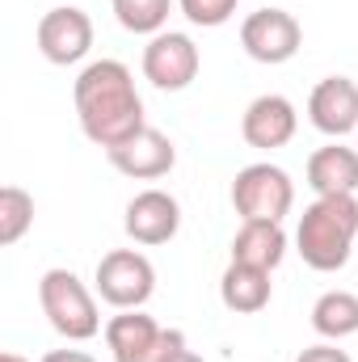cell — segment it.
Here are the masks:
<instances>
[{"label": "cell", "instance_id": "cell-10", "mask_svg": "<svg viewBox=\"0 0 358 362\" xmlns=\"http://www.w3.org/2000/svg\"><path fill=\"white\" fill-rule=\"evenodd\" d=\"M122 228H127V236H131L135 245H148V249H152V245H169L181 228L178 198L165 194V189H144V194H135V198L127 202Z\"/></svg>", "mask_w": 358, "mask_h": 362}, {"label": "cell", "instance_id": "cell-9", "mask_svg": "<svg viewBox=\"0 0 358 362\" xmlns=\"http://www.w3.org/2000/svg\"><path fill=\"white\" fill-rule=\"evenodd\" d=\"M105 156H110V165H114L122 177H139V181L165 177V173L178 165V148H173V139H169L165 131H156V127H144V131L131 135L127 144L110 148Z\"/></svg>", "mask_w": 358, "mask_h": 362}, {"label": "cell", "instance_id": "cell-14", "mask_svg": "<svg viewBox=\"0 0 358 362\" xmlns=\"http://www.w3.org/2000/svg\"><path fill=\"white\" fill-rule=\"evenodd\" d=\"M308 185L316 189V198L358 194V152L354 148H342V144L316 148L308 156Z\"/></svg>", "mask_w": 358, "mask_h": 362}, {"label": "cell", "instance_id": "cell-4", "mask_svg": "<svg viewBox=\"0 0 358 362\" xmlns=\"http://www.w3.org/2000/svg\"><path fill=\"white\" fill-rule=\"evenodd\" d=\"M232 206L245 223H282L295 206V181L278 165H245L232 181Z\"/></svg>", "mask_w": 358, "mask_h": 362}, {"label": "cell", "instance_id": "cell-20", "mask_svg": "<svg viewBox=\"0 0 358 362\" xmlns=\"http://www.w3.org/2000/svg\"><path fill=\"white\" fill-rule=\"evenodd\" d=\"M178 8L185 13V21H194L202 30H215L236 13V0H178Z\"/></svg>", "mask_w": 358, "mask_h": 362}, {"label": "cell", "instance_id": "cell-2", "mask_svg": "<svg viewBox=\"0 0 358 362\" xmlns=\"http://www.w3.org/2000/svg\"><path fill=\"white\" fill-rule=\"evenodd\" d=\"M354 236H358V198L354 194H329L316 198L295 228V245L304 266L321 274L342 270L354 253Z\"/></svg>", "mask_w": 358, "mask_h": 362}, {"label": "cell", "instance_id": "cell-24", "mask_svg": "<svg viewBox=\"0 0 358 362\" xmlns=\"http://www.w3.org/2000/svg\"><path fill=\"white\" fill-rule=\"evenodd\" d=\"M0 362H25V358H21V354H13V350H8V354H4V358H0Z\"/></svg>", "mask_w": 358, "mask_h": 362}, {"label": "cell", "instance_id": "cell-5", "mask_svg": "<svg viewBox=\"0 0 358 362\" xmlns=\"http://www.w3.org/2000/svg\"><path fill=\"white\" fill-rule=\"evenodd\" d=\"M156 291V270L144 253L135 249H114L97 262V295L118 308V312H131V308H144Z\"/></svg>", "mask_w": 358, "mask_h": 362}, {"label": "cell", "instance_id": "cell-6", "mask_svg": "<svg viewBox=\"0 0 358 362\" xmlns=\"http://www.w3.org/2000/svg\"><path fill=\"white\" fill-rule=\"evenodd\" d=\"M202 59H198V47L190 34L178 30H161L152 34V42L144 47V76L156 85L161 93H181L194 85Z\"/></svg>", "mask_w": 358, "mask_h": 362}, {"label": "cell", "instance_id": "cell-21", "mask_svg": "<svg viewBox=\"0 0 358 362\" xmlns=\"http://www.w3.org/2000/svg\"><path fill=\"white\" fill-rule=\"evenodd\" d=\"M156 362H202L194 350H185V333L181 329H165V350Z\"/></svg>", "mask_w": 358, "mask_h": 362}, {"label": "cell", "instance_id": "cell-1", "mask_svg": "<svg viewBox=\"0 0 358 362\" xmlns=\"http://www.w3.org/2000/svg\"><path fill=\"white\" fill-rule=\"evenodd\" d=\"M76 118H81V131L89 135L97 148H118L127 144L131 135H139L148 122H144V101L135 93V76L127 64L118 59H97L89 64L81 76H76Z\"/></svg>", "mask_w": 358, "mask_h": 362}, {"label": "cell", "instance_id": "cell-16", "mask_svg": "<svg viewBox=\"0 0 358 362\" xmlns=\"http://www.w3.org/2000/svg\"><path fill=\"white\" fill-rule=\"evenodd\" d=\"M287 257V232L282 223H241L232 240V262L258 266V270H278Z\"/></svg>", "mask_w": 358, "mask_h": 362}, {"label": "cell", "instance_id": "cell-23", "mask_svg": "<svg viewBox=\"0 0 358 362\" xmlns=\"http://www.w3.org/2000/svg\"><path fill=\"white\" fill-rule=\"evenodd\" d=\"M42 362H97L93 354H85V350H47L42 354Z\"/></svg>", "mask_w": 358, "mask_h": 362}, {"label": "cell", "instance_id": "cell-3", "mask_svg": "<svg viewBox=\"0 0 358 362\" xmlns=\"http://www.w3.org/2000/svg\"><path fill=\"white\" fill-rule=\"evenodd\" d=\"M38 303L42 316L51 320V329L68 341H89L101 333V312L89 286L72 270H47L38 278Z\"/></svg>", "mask_w": 358, "mask_h": 362}, {"label": "cell", "instance_id": "cell-17", "mask_svg": "<svg viewBox=\"0 0 358 362\" xmlns=\"http://www.w3.org/2000/svg\"><path fill=\"white\" fill-rule=\"evenodd\" d=\"M312 329L325 341L354 337L358 333V295H350V291H325L312 303Z\"/></svg>", "mask_w": 358, "mask_h": 362}, {"label": "cell", "instance_id": "cell-7", "mask_svg": "<svg viewBox=\"0 0 358 362\" xmlns=\"http://www.w3.org/2000/svg\"><path fill=\"white\" fill-rule=\"evenodd\" d=\"M241 47L258 64H287L304 47V30L287 8H258L241 25Z\"/></svg>", "mask_w": 358, "mask_h": 362}, {"label": "cell", "instance_id": "cell-12", "mask_svg": "<svg viewBox=\"0 0 358 362\" xmlns=\"http://www.w3.org/2000/svg\"><path fill=\"white\" fill-rule=\"evenodd\" d=\"M295 127H299V114H295V105L282 93H262L258 101H249V110L241 118L245 144L249 148H262V152L291 144L295 139Z\"/></svg>", "mask_w": 358, "mask_h": 362}, {"label": "cell", "instance_id": "cell-11", "mask_svg": "<svg viewBox=\"0 0 358 362\" xmlns=\"http://www.w3.org/2000/svg\"><path fill=\"white\" fill-rule=\"evenodd\" d=\"M308 118L329 139L358 131V85L350 76H325L308 97Z\"/></svg>", "mask_w": 358, "mask_h": 362}, {"label": "cell", "instance_id": "cell-19", "mask_svg": "<svg viewBox=\"0 0 358 362\" xmlns=\"http://www.w3.org/2000/svg\"><path fill=\"white\" fill-rule=\"evenodd\" d=\"M173 0H114V17L131 34H161Z\"/></svg>", "mask_w": 358, "mask_h": 362}, {"label": "cell", "instance_id": "cell-22", "mask_svg": "<svg viewBox=\"0 0 358 362\" xmlns=\"http://www.w3.org/2000/svg\"><path fill=\"white\" fill-rule=\"evenodd\" d=\"M295 362H350V354L325 341V346H308V350H304V354H299Z\"/></svg>", "mask_w": 358, "mask_h": 362}, {"label": "cell", "instance_id": "cell-18", "mask_svg": "<svg viewBox=\"0 0 358 362\" xmlns=\"http://www.w3.org/2000/svg\"><path fill=\"white\" fill-rule=\"evenodd\" d=\"M34 228V198L21 185H4L0 189V245H17L25 232Z\"/></svg>", "mask_w": 358, "mask_h": 362}, {"label": "cell", "instance_id": "cell-15", "mask_svg": "<svg viewBox=\"0 0 358 362\" xmlns=\"http://www.w3.org/2000/svg\"><path fill=\"white\" fill-rule=\"evenodd\" d=\"M219 299L228 312H241V316H253L270 303V270L258 266H245V262H232L224 278H219Z\"/></svg>", "mask_w": 358, "mask_h": 362}, {"label": "cell", "instance_id": "cell-13", "mask_svg": "<svg viewBox=\"0 0 358 362\" xmlns=\"http://www.w3.org/2000/svg\"><path fill=\"white\" fill-rule=\"evenodd\" d=\"M105 346L114 362H156L165 350V329L139 308H131L105 325Z\"/></svg>", "mask_w": 358, "mask_h": 362}, {"label": "cell", "instance_id": "cell-8", "mask_svg": "<svg viewBox=\"0 0 358 362\" xmlns=\"http://www.w3.org/2000/svg\"><path fill=\"white\" fill-rule=\"evenodd\" d=\"M93 47V21L85 8H72V4H59L51 13H42L38 21V51L47 64H81Z\"/></svg>", "mask_w": 358, "mask_h": 362}]
</instances>
